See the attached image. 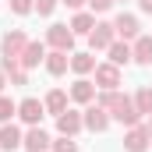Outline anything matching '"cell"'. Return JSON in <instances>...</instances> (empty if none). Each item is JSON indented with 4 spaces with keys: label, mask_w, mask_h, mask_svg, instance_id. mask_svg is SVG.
<instances>
[{
    "label": "cell",
    "mask_w": 152,
    "mask_h": 152,
    "mask_svg": "<svg viewBox=\"0 0 152 152\" xmlns=\"http://www.w3.org/2000/svg\"><path fill=\"white\" fill-rule=\"evenodd\" d=\"M25 46H28V36H25L21 28H11V32H4V39H0L4 64H18V60H21V53H25Z\"/></svg>",
    "instance_id": "obj_1"
},
{
    "label": "cell",
    "mask_w": 152,
    "mask_h": 152,
    "mask_svg": "<svg viewBox=\"0 0 152 152\" xmlns=\"http://www.w3.org/2000/svg\"><path fill=\"white\" fill-rule=\"evenodd\" d=\"M46 46L71 53V50H75V32H71V25H50V28H46Z\"/></svg>",
    "instance_id": "obj_2"
},
{
    "label": "cell",
    "mask_w": 152,
    "mask_h": 152,
    "mask_svg": "<svg viewBox=\"0 0 152 152\" xmlns=\"http://www.w3.org/2000/svg\"><path fill=\"white\" fill-rule=\"evenodd\" d=\"M113 39H117L113 21H96V28L88 32V46H92V53H96V50H110Z\"/></svg>",
    "instance_id": "obj_3"
},
{
    "label": "cell",
    "mask_w": 152,
    "mask_h": 152,
    "mask_svg": "<svg viewBox=\"0 0 152 152\" xmlns=\"http://www.w3.org/2000/svg\"><path fill=\"white\" fill-rule=\"evenodd\" d=\"M21 149H28V152H50L53 149V138H50L39 124H32V127L25 131V138H21Z\"/></svg>",
    "instance_id": "obj_4"
},
{
    "label": "cell",
    "mask_w": 152,
    "mask_h": 152,
    "mask_svg": "<svg viewBox=\"0 0 152 152\" xmlns=\"http://www.w3.org/2000/svg\"><path fill=\"white\" fill-rule=\"evenodd\" d=\"M81 117H85V127H88V131H96V134H103V131L110 127V110H103L99 103H88Z\"/></svg>",
    "instance_id": "obj_5"
},
{
    "label": "cell",
    "mask_w": 152,
    "mask_h": 152,
    "mask_svg": "<svg viewBox=\"0 0 152 152\" xmlns=\"http://www.w3.org/2000/svg\"><path fill=\"white\" fill-rule=\"evenodd\" d=\"M120 85V67L117 64H96V88L99 92H113Z\"/></svg>",
    "instance_id": "obj_6"
},
{
    "label": "cell",
    "mask_w": 152,
    "mask_h": 152,
    "mask_svg": "<svg viewBox=\"0 0 152 152\" xmlns=\"http://www.w3.org/2000/svg\"><path fill=\"white\" fill-rule=\"evenodd\" d=\"M149 142H152V134H149L145 124H134V127H127V134H124V149L127 152H145Z\"/></svg>",
    "instance_id": "obj_7"
},
{
    "label": "cell",
    "mask_w": 152,
    "mask_h": 152,
    "mask_svg": "<svg viewBox=\"0 0 152 152\" xmlns=\"http://www.w3.org/2000/svg\"><path fill=\"white\" fill-rule=\"evenodd\" d=\"M113 28H117V39H124V42H134V39L142 36L134 14H117V18H113Z\"/></svg>",
    "instance_id": "obj_8"
},
{
    "label": "cell",
    "mask_w": 152,
    "mask_h": 152,
    "mask_svg": "<svg viewBox=\"0 0 152 152\" xmlns=\"http://www.w3.org/2000/svg\"><path fill=\"white\" fill-rule=\"evenodd\" d=\"M42 60H46V42L28 39V46H25V53H21V60H18V64H21L25 71H32V67H39Z\"/></svg>",
    "instance_id": "obj_9"
},
{
    "label": "cell",
    "mask_w": 152,
    "mask_h": 152,
    "mask_svg": "<svg viewBox=\"0 0 152 152\" xmlns=\"http://www.w3.org/2000/svg\"><path fill=\"white\" fill-rule=\"evenodd\" d=\"M81 127H85V117L78 113V110H64V113L57 117V131H60V134H71V138H75Z\"/></svg>",
    "instance_id": "obj_10"
},
{
    "label": "cell",
    "mask_w": 152,
    "mask_h": 152,
    "mask_svg": "<svg viewBox=\"0 0 152 152\" xmlns=\"http://www.w3.org/2000/svg\"><path fill=\"white\" fill-rule=\"evenodd\" d=\"M42 113H46V106H42L39 99H21V103H18V117H21L28 127H32V124H39V120H42Z\"/></svg>",
    "instance_id": "obj_11"
},
{
    "label": "cell",
    "mask_w": 152,
    "mask_h": 152,
    "mask_svg": "<svg viewBox=\"0 0 152 152\" xmlns=\"http://www.w3.org/2000/svg\"><path fill=\"white\" fill-rule=\"evenodd\" d=\"M75 103H81V106H88V103H96V85L88 81V78H78L75 85H71V92H67Z\"/></svg>",
    "instance_id": "obj_12"
},
{
    "label": "cell",
    "mask_w": 152,
    "mask_h": 152,
    "mask_svg": "<svg viewBox=\"0 0 152 152\" xmlns=\"http://www.w3.org/2000/svg\"><path fill=\"white\" fill-rule=\"evenodd\" d=\"M67 67H71V53H64V50H53V53H46V71H50L53 78H60Z\"/></svg>",
    "instance_id": "obj_13"
},
{
    "label": "cell",
    "mask_w": 152,
    "mask_h": 152,
    "mask_svg": "<svg viewBox=\"0 0 152 152\" xmlns=\"http://www.w3.org/2000/svg\"><path fill=\"white\" fill-rule=\"evenodd\" d=\"M21 138H25V134H21V131H18V127H14L11 120H7V124L0 127V149H4V152L21 149Z\"/></svg>",
    "instance_id": "obj_14"
},
{
    "label": "cell",
    "mask_w": 152,
    "mask_h": 152,
    "mask_svg": "<svg viewBox=\"0 0 152 152\" xmlns=\"http://www.w3.org/2000/svg\"><path fill=\"white\" fill-rule=\"evenodd\" d=\"M131 57L134 64H152V36H138L131 42Z\"/></svg>",
    "instance_id": "obj_15"
},
{
    "label": "cell",
    "mask_w": 152,
    "mask_h": 152,
    "mask_svg": "<svg viewBox=\"0 0 152 152\" xmlns=\"http://www.w3.org/2000/svg\"><path fill=\"white\" fill-rule=\"evenodd\" d=\"M67 99H71V96H67L64 88H53V92H50V96L42 99V106H46V113L60 117V113H64V110H67Z\"/></svg>",
    "instance_id": "obj_16"
},
{
    "label": "cell",
    "mask_w": 152,
    "mask_h": 152,
    "mask_svg": "<svg viewBox=\"0 0 152 152\" xmlns=\"http://www.w3.org/2000/svg\"><path fill=\"white\" fill-rule=\"evenodd\" d=\"M106 53H110V64H117V67L134 60V57H131V42H124V39H113V46H110Z\"/></svg>",
    "instance_id": "obj_17"
},
{
    "label": "cell",
    "mask_w": 152,
    "mask_h": 152,
    "mask_svg": "<svg viewBox=\"0 0 152 152\" xmlns=\"http://www.w3.org/2000/svg\"><path fill=\"white\" fill-rule=\"evenodd\" d=\"M71 71L75 75H88V71H96V53H71Z\"/></svg>",
    "instance_id": "obj_18"
},
{
    "label": "cell",
    "mask_w": 152,
    "mask_h": 152,
    "mask_svg": "<svg viewBox=\"0 0 152 152\" xmlns=\"http://www.w3.org/2000/svg\"><path fill=\"white\" fill-rule=\"evenodd\" d=\"M92 28H96V18H92L88 11H78L75 18H71V32H75V36H88Z\"/></svg>",
    "instance_id": "obj_19"
},
{
    "label": "cell",
    "mask_w": 152,
    "mask_h": 152,
    "mask_svg": "<svg viewBox=\"0 0 152 152\" xmlns=\"http://www.w3.org/2000/svg\"><path fill=\"white\" fill-rule=\"evenodd\" d=\"M134 106H138V113H142V117H152V88H149V85L134 92Z\"/></svg>",
    "instance_id": "obj_20"
},
{
    "label": "cell",
    "mask_w": 152,
    "mask_h": 152,
    "mask_svg": "<svg viewBox=\"0 0 152 152\" xmlns=\"http://www.w3.org/2000/svg\"><path fill=\"white\" fill-rule=\"evenodd\" d=\"M14 113H18V103H14V99H7V96H0V120L7 124Z\"/></svg>",
    "instance_id": "obj_21"
},
{
    "label": "cell",
    "mask_w": 152,
    "mask_h": 152,
    "mask_svg": "<svg viewBox=\"0 0 152 152\" xmlns=\"http://www.w3.org/2000/svg\"><path fill=\"white\" fill-rule=\"evenodd\" d=\"M53 152H78V142L71 134H60V138L53 142Z\"/></svg>",
    "instance_id": "obj_22"
},
{
    "label": "cell",
    "mask_w": 152,
    "mask_h": 152,
    "mask_svg": "<svg viewBox=\"0 0 152 152\" xmlns=\"http://www.w3.org/2000/svg\"><path fill=\"white\" fill-rule=\"evenodd\" d=\"M11 11L14 14H32L36 11V0H11Z\"/></svg>",
    "instance_id": "obj_23"
},
{
    "label": "cell",
    "mask_w": 152,
    "mask_h": 152,
    "mask_svg": "<svg viewBox=\"0 0 152 152\" xmlns=\"http://www.w3.org/2000/svg\"><path fill=\"white\" fill-rule=\"evenodd\" d=\"M57 4H60V0H36V11L46 18V14H53V11H57Z\"/></svg>",
    "instance_id": "obj_24"
},
{
    "label": "cell",
    "mask_w": 152,
    "mask_h": 152,
    "mask_svg": "<svg viewBox=\"0 0 152 152\" xmlns=\"http://www.w3.org/2000/svg\"><path fill=\"white\" fill-rule=\"evenodd\" d=\"M88 7H92L96 14H103V11H110V7H113V0H88Z\"/></svg>",
    "instance_id": "obj_25"
},
{
    "label": "cell",
    "mask_w": 152,
    "mask_h": 152,
    "mask_svg": "<svg viewBox=\"0 0 152 152\" xmlns=\"http://www.w3.org/2000/svg\"><path fill=\"white\" fill-rule=\"evenodd\" d=\"M60 4H67V7H75V11H78V7H81V4H88V0H60Z\"/></svg>",
    "instance_id": "obj_26"
},
{
    "label": "cell",
    "mask_w": 152,
    "mask_h": 152,
    "mask_svg": "<svg viewBox=\"0 0 152 152\" xmlns=\"http://www.w3.org/2000/svg\"><path fill=\"white\" fill-rule=\"evenodd\" d=\"M138 7H142L145 14H152V0H138Z\"/></svg>",
    "instance_id": "obj_27"
},
{
    "label": "cell",
    "mask_w": 152,
    "mask_h": 152,
    "mask_svg": "<svg viewBox=\"0 0 152 152\" xmlns=\"http://www.w3.org/2000/svg\"><path fill=\"white\" fill-rule=\"evenodd\" d=\"M4 85H7V71H4V64H0V92H4Z\"/></svg>",
    "instance_id": "obj_28"
},
{
    "label": "cell",
    "mask_w": 152,
    "mask_h": 152,
    "mask_svg": "<svg viewBox=\"0 0 152 152\" xmlns=\"http://www.w3.org/2000/svg\"><path fill=\"white\" fill-rule=\"evenodd\" d=\"M145 127H149V134H152V117H149V124H145Z\"/></svg>",
    "instance_id": "obj_29"
}]
</instances>
